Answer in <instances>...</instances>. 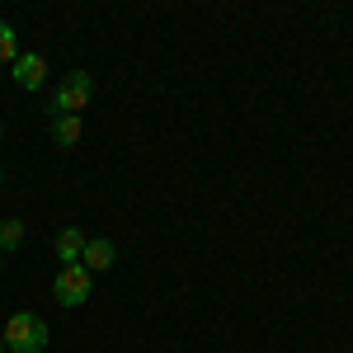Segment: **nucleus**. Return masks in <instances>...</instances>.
I'll return each mask as SVG.
<instances>
[{
    "label": "nucleus",
    "instance_id": "obj_1",
    "mask_svg": "<svg viewBox=\"0 0 353 353\" xmlns=\"http://www.w3.org/2000/svg\"><path fill=\"white\" fill-rule=\"evenodd\" d=\"M5 349L10 353H43L48 349V321L33 311H14L5 321Z\"/></svg>",
    "mask_w": 353,
    "mask_h": 353
},
{
    "label": "nucleus",
    "instance_id": "obj_2",
    "mask_svg": "<svg viewBox=\"0 0 353 353\" xmlns=\"http://www.w3.org/2000/svg\"><path fill=\"white\" fill-rule=\"evenodd\" d=\"M90 288H94V278L85 264H61V273L52 278V297L61 306H85L90 301Z\"/></svg>",
    "mask_w": 353,
    "mask_h": 353
},
{
    "label": "nucleus",
    "instance_id": "obj_3",
    "mask_svg": "<svg viewBox=\"0 0 353 353\" xmlns=\"http://www.w3.org/2000/svg\"><path fill=\"white\" fill-rule=\"evenodd\" d=\"M90 99H94V76H90V71H76V76H66L61 90L52 94V113H81Z\"/></svg>",
    "mask_w": 353,
    "mask_h": 353
},
{
    "label": "nucleus",
    "instance_id": "obj_4",
    "mask_svg": "<svg viewBox=\"0 0 353 353\" xmlns=\"http://www.w3.org/2000/svg\"><path fill=\"white\" fill-rule=\"evenodd\" d=\"M14 81L24 85V90H43V81H48V61L38 52H19L14 57Z\"/></svg>",
    "mask_w": 353,
    "mask_h": 353
},
{
    "label": "nucleus",
    "instance_id": "obj_5",
    "mask_svg": "<svg viewBox=\"0 0 353 353\" xmlns=\"http://www.w3.org/2000/svg\"><path fill=\"white\" fill-rule=\"evenodd\" d=\"M81 264H85L90 273L113 269V264H118V245L104 241V236H90V245H85V254H81Z\"/></svg>",
    "mask_w": 353,
    "mask_h": 353
},
{
    "label": "nucleus",
    "instance_id": "obj_6",
    "mask_svg": "<svg viewBox=\"0 0 353 353\" xmlns=\"http://www.w3.org/2000/svg\"><path fill=\"white\" fill-rule=\"evenodd\" d=\"M85 245H90V236H85L81 226H61V231H57V259H61V264H81Z\"/></svg>",
    "mask_w": 353,
    "mask_h": 353
},
{
    "label": "nucleus",
    "instance_id": "obj_7",
    "mask_svg": "<svg viewBox=\"0 0 353 353\" xmlns=\"http://www.w3.org/2000/svg\"><path fill=\"white\" fill-rule=\"evenodd\" d=\"M81 137H85L81 113H57V118H52V141H57V146H76Z\"/></svg>",
    "mask_w": 353,
    "mask_h": 353
},
{
    "label": "nucleus",
    "instance_id": "obj_8",
    "mask_svg": "<svg viewBox=\"0 0 353 353\" xmlns=\"http://www.w3.org/2000/svg\"><path fill=\"white\" fill-rule=\"evenodd\" d=\"M19 245H24V221L5 217L0 221V254H5V250H19Z\"/></svg>",
    "mask_w": 353,
    "mask_h": 353
},
{
    "label": "nucleus",
    "instance_id": "obj_9",
    "mask_svg": "<svg viewBox=\"0 0 353 353\" xmlns=\"http://www.w3.org/2000/svg\"><path fill=\"white\" fill-rule=\"evenodd\" d=\"M14 57H19V38H14V28L0 19V66H5V61L14 66Z\"/></svg>",
    "mask_w": 353,
    "mask_h": 353
},
{
    "label": "nucleus",
    "instance_id": "obj_10",
    "mask_svg": "<svg viewBox=\"0 0 353 353\" xmlns=\"http://www.w3.org/2000/svg\"><path fill=\"white\" fill-rule=\"evenodd\" d=\"M0 353H5V339H0Z\"/></svg>",
    "mask_w": 353,
    "mask_h": 353
},
{
    "label": "nucleus",
    "instance_id": "obj_11",
    "mask_svg": "<svg viewBox=\"0 0 353 353\" xmlns=\"http://www.w3.org/2000/svg\"><path fill=\"white\" fill-rule=\"evenodd\" d=\"M0 184H5V174H0Z\"/></svg>",
    "mask_w": 353,
    "mask_h": 353
},
{
    "label": "nucleus",
    "instance_id": "obj_12",
    "mask_svg": "<svg viewBox=\"0 0 353 353\" xmlns=\"http://www.w3.org/2000/svg\"><path fill=\"white\" fill-rule=\"evenodd\" d=\"M0 137H5V128H0Z\"/></svg>",
    "mask_w": 353,
    "mask_h": 353
}]
</instances>
